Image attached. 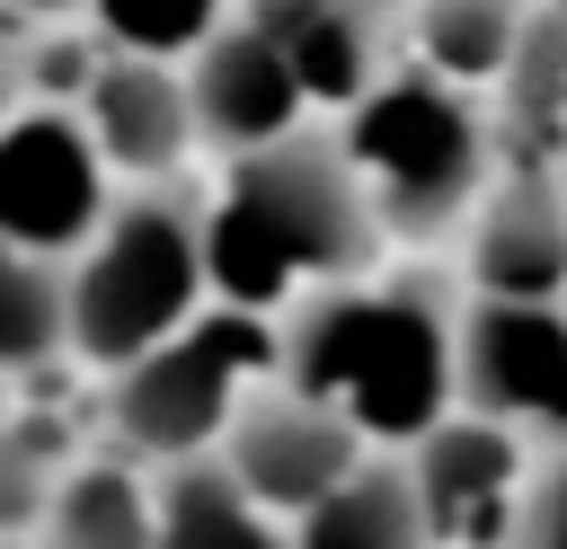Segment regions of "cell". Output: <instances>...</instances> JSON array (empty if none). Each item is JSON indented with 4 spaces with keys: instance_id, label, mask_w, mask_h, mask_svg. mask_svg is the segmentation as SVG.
<instances>
[{
    "instance_id": "1",
    "label": "cell",
    "mask_w": 567,
    "mask_h": 549,
    "mask_svg": "<svg viewBox=\"0 0 567 549\" xmlns=\"http://www.w3.org/2000/svg\"><path fill=\"white\" fill-rule=\"evenodd\" d=\"M204 266L213 301L284 319L292 301L390 266V221L346 142L301 124L292 142L221 159V186L204 195Z\"/></svg>"
},
{
    "instance_id": "2",
    "label": "cell",
    "mask_w": 567,
    "mask_h": 549,
    "mask_svg": "<svg viewBox=\"0 0 567 549\" xmlns=\"http://www.w3.org/2000/svg\"><path fill=\"white\" fill-rule=\"evenodd\" d=\"M284 381L408 452L461 407V310L425 266H372L284 310Z\"/></svg>"
},
{
    "instance_id": "3",
    "label": "cell",
    "mask_w": 567,
    "mask_h": 549,
    "mask_svg": "<svg viewBox=\"0 0 567 549\" xmlns=\"http://www.w3.org/2000/svg\"><path fill=\"white\" fill-rule=\"evenodd\" d=\"M337 142L346 159L363 168L390 239H443V230H470L478 195L496 186V115L478 89L425 71L416 53L390 62L346 115H337Z\"/></svg>"
},
{
    "instance_id": "4",
    "label": "cell",
    "mask_w": 567,
    "mask_h": 549,
    "mask_svg": "<svg viewBox=\"0 0 567 549\" xmlns=\"http://www.w3.org/2000/svg\"><path fill=\"white\" fill-rule=\"evenodd\" d=\"M204 310H213L204 195L186 177L177 186H124L115 213L97 221V239L71 257V363L124 372Z\"/></svg>"
},
{
    "instance_id": "5",
    "label": "cell",
    "mask_w": 567,
    "mask_h": 549,
    "mask_svg": "<svg viewBox=\"0 0 567 549\" xmlns=\"http://www.w3.org/2000/svg\"><path fill=\"white\" fill-rule=\"evenodd\" d=\"M275 372H284V319L213 301L168 345H151L142 363L106 372V443H124L151 469L204 460V452H221V434L239 425V407Z\"/></svg>"
},
{
    "instance_id": "6",
    "label": "cell",
    "mask_w": 567,
    "mask_h": 549,
    "mask_svg": "<svg viewBox=\"0 0 567 549\" xmlns=\"http://www.w3.org/2000/svg\"><path fill=\"white\" fill-rule=\"evenodd\" d=\"M106 213H115V168H106L89 115L53 106V97H27L0 124V239L71 266L97 239Z\"/></svg>"
},
{
    "instance_id": "7",
    "label": "cell",
    "mask_w": 567,
    "mask_h": 549,
    "mask_svg": "<svg viewBox=\"0 0 567 549\" xmlns=\"http://www.w3.org/2000/svg\"><path fill=\"white\" fill-rule=\"evenodd\" d=\"M461 407L567 443V301H461Z\"/></svg>"
},
{
    "instance_id": "8",
    "label": "cell",
    "mask_w": 567,
    "mask_h": 549,
    "mask_svg": "<svg viewBox=\"0 0 567 549\" xmlns=\"http://www.w3.org/2000/svg\"><path fill=\"white\" fill-rule=\"evenodd\" d=\"M408 469H416V496L434 514V549H514L540 452L505 416L452 407L425 443H408Z\"/></svg>"
},
{
    "instance_id": "9",
    "label": "cell",
    "mask_w": 567,
    "mask_h": 549,
    "mask_svg": "<svg viewBox=\"0 0 567 549\" xmlns=\"http://www.w3.org/2000/svg\"><path fill=\"white\" fill-rule=\"evenodd\" d=\"M372 460V443H363V425L354 416H337L328 398H310V390H292L284 372L239 407V425L221 434V469L257 496V505H275L284 522H301L328 487H346L354 469Z\"/></svg>"
},
{
    "instance_id": "10",
    "label": "cell",
    "mask_w": 567,
    "mask_h": 549,
    "mask_svg": "<svg viewBox=\"0 0 567 549\" xmlns=\"http://www.w3.org/2000/svg\"><path fill=\"white\" fill-rule=\"evenodd\" d=\"M80 115H89V133H97V151H106V168L124 186H177L186 159L204 151L186 62H159V53H115L106 44Z\"/></svg>"
},
{
    "instance_id": "11",
    "label": "cell",
    "mask_w": 567,
    "mask_h": 549,
    "mask_svg": "<svg viewBox=\"0 0 567 549\" xmlns=\"http://www.w3.org/2000/svg\"><path fill=\"white\" fill-rule=\"evenodd\" d=\"M461 274L496 301H567V168H496L461 230Z\"/></svg>"
},
{
    "instance_id": "12",
    "label": "cell",
    "mask_w": 567,
    "mask_h": 549,
    "mask_svg": "<svg viewBox=\"0 0 567 549\" xmlns=\"http://www.w3.org/2000/svg\"><path fill=\"white\" fill-rule=\"evenodd\" d=\"M186 89H195L204 151H221V159L266 151V142H292L301 115H310V89L292 80V62H284L248 18H230L213 44L186 53Z\"/></svg>"
},
{
    "instance_id": "13",
    "label": "cell",
    "mask_w": 567,
    "mask_h": 549,
    "mask_svg": "<svg viewBox=\"0 0 567 549\" xmlns=\"http://www.w3.org/2000/svg\"><path fill=\"white\" fill-rule=\"evenodd\" d=\"M239 18L292 62V80L310 89V106L346 115L381 71H390V44H381V9L372 0H239Z\"/></svg>"
},
{
    "instance_id": "14",
    "label": "cell",
    "mask_w": 567,
    "mask_h": 549,
    "mask_svg": "<svg viewBox=\"0 0 567 549\" xmlns=\"http://www.w3.org/2000/svg\"><path fill=\"white\" fill-rule=\"evenodd\" d=\"M35 540L44 549H159V469L133 460L124 443L80 452Z\"/></svg>"
},
{
    "instance_id": "15",
    "label": "cell",
    "mask_w": 567,
    "mask_h": 549,
    "mask_svg": "<svg viewBox=\"0 0 567 549\" xmlns=\"http://www.w3.org/2000/svg\"><path fill=\"white\" fill-rule=\"evenodd\" d=\"M496 115V159L505 168H567V9L540 0L514 71L487 89Z\"/></svg>"
},
{
    "instance_id": "16",
    "label": "cell",
    "mask_w": 567,
    "mask_h": 549,
    "mask_svg": "<svg viewBox=\"0 0 567 549\" xmlns=\"http://www.w3.org/2000/svg\"><path fill=\"white\" fill-rule=\"evenodd\" d=\"M301 549H434V514L416 496V469L408 452H372L346 487H328L301 522H292Z\"/></svg>"
},
{
    "instance_id": "17",
    "label": "cell",
    "mask_w": 567,
    "mask_h": 549,
    "mask_svg": "<svg viewBox=\"0 0 567 549\" xmlns=\"http://www.w3.org/2000/svg\"><path fill=\"white\" fill-rule=\"evenodd\" d=\"M159 549H301L275 505H257L221 452L159 469Z\"/></svg>"
},
{
    "instance_id": "18",
    "label": "cell",
    "mask_w": 567,
    "mask_h": 549,
    "mask_svg": "<svg viewBox=\"0 0 567 549\" xmlns=\"http://www.w3.org/2000/svg\"><path fill=\"white\" fill-rule=\"evenodd\" d=\"M532 9H540V0H425V9L408 18V53H416L425 71H443V80H461V89L487 97V89L514 71V53H523Z\"/></svg>"
},
{
    "instance_id": "19",
    "label": "cell",
    "mask_w": 567,
    "mask_h": 549,
    "mask_svg": "<svg viewBox=\"0 0 567 549\" xmlns=\"http://www.w3.org/2000/svg\"><path fill=\"white\" fill-rule=\"evenodd\" d=\"M71 354V266L0 239V372H44Z\"/></svg>"
},
{
    "instance_id": "20",
    "label": "cell",
    "mask_w": 567,
    "mask_h": 549,
    "mask_svg": "<svg viewBox=\"0 0 567 549\" xmlns=\"http://www.w3.org/2000/svg\"><path fill=\"white\" fill-rule=\"evenodd\" d=\"M71 416L53 407H9L0 416V540H35L53 514V487L71 478Z\"/></svg>"
},
{
    "instance_id": "21",
    "label": "cell",
    "mask_w": 567,
    "mask_h": 549,
    "mask_svg": "<svg viewBox=\"0 0 567 549\" xmlns=\"http://www.w3.org/2000/svg\"><path fill=\"white\" fill-rule=\"evenodd\" d=\"M239 0H89L80 18L115 44V53H159V62H186L195 44H213L230 27Z\"/></svg>"
},
{
    "instance_id": "22",
    "label": "cell",
    "mask_w": 567,
    "mask_h": 549,
    "mask_svg": "<svg viewBox=\"0 0 567 549\" xmlns=\"http://www.w3.org/2000/svg\"><path fill=\"white\" fill-rule=\"evenodd\" d=\"M514 549H567V443H540V469H532Z\"/></svg>"
},
{
    "instance_id": "23",
    "label": "cell",
    "mask_w": 567,
    "mask_h": 549,
    "mask_svg": "<svg viewBox=\"0 0 567 549\" xmlns=\"http://www.w3.org/2000/svg\"><path fill=\"white\" fill-rule=\"evenodd\" d=\"M27 106V44H0V124Z\"/></svg>"
},
{
    "instance_id": "24",
    "label": "cell",
    "mask_w": 567,
    "mask_h": 549,
    "mask_svg": "<svg viewBox=\"0 0 567 549\" xmlns=\"http://www.w3.org/2000/svg\"><path fill=\"white\" fill-rule=\"evenodd\" d=\"M0 9H27V18H71V9H89V0H0Z\"/></svg>"
},
{
    "instance_id": "25",
    "label": "cell",
    "mask_w": 567,
    "mask_h": 549,
    "mask_svg": "<svg viewBox=\"0 0 567 549\" xmlns=\"http://www.w3.org/2000/svg\"><path fill=\"white\" fill-rule=\"evenodd\" d=\"M372 9H381V18H416L425 0H372Z\"/></svg>"
},
{
    "instance_id": "26",
    "label": "cell",
    "mask_w": 567,
    "mask_h": 549,
    "mask_svg": "<svg viewBox=\"0 0 567 549\" xmlns=\"http://www.w3.org/2000/svg\"><path fill=\"white\" fill-rule=\"evenodd\" d=\"M9 381H18V372H0V416H9V407H18V398H9Z\"/></svg>"
},
{
    "instance_id": "27",
    "label": "cell",
    "mask_w": 567,
    "mask_h": 549,
    "mask_svg": "<svg viewBox=\"0 0 567 549\" xmlns=\"http://www.w3.org/2000/svg\"><path fill=\"white\" fill-rule=\"evenodd\" d=\"M0 549H44V540H0Z\"/></svg>"
},
{
    "instance_id": "28",
    "label": "cell",
    "mask_w": 567,
    "mask_h": 549,
    "mask_svg": "<svg viewBox=\"0 0 567 549\" xmlns=\"http://www.w3.org/2000/svg\"><path fill=\"white\" fill-rule=\"evenodd\" d=\"M558 9H567V0H558Z\"/></svg>"
}]
</instances>
